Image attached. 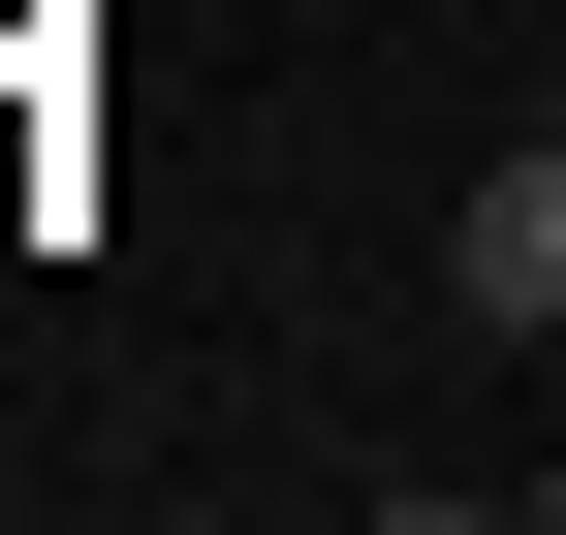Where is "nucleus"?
<instances>
[{"label":"nucleus","mask_w":566,"mask_h":535,"mask_svg":"<svg viewBox=\"0 0 566 535\" xmlns=\"http://www.w3.org/2000/svg\"><path fill=\"white\" fill-rule=\"evenodd\" d=\"M441 284L504 315V347H566V95L504 126V189H472V221H441Z\"/></svg>","instance_id":"f257e3e1"}]
</instances>
